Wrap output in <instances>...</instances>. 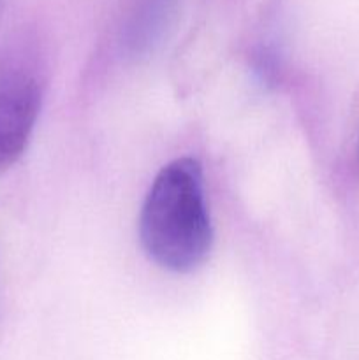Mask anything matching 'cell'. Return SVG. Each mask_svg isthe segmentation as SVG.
I'll use <instances>...</instances> for the list:
<instances>
[{
  "label": "cell",
  "mask_w": 359,
  "mask_h": 360,
  "mask_svg": "<svg viewBox=\"0 0 359 360\" xmlns=\"http://www.w3.org/2000/svg\"><path fill=\"white\" fill-rule=\"evenodd\" d=\"M139 238L146 255L172 273H190L208 259L213 229L199 162L183 157L160 169L141 210Z\"/></svg>",
  "instance_id": "cell-1"
},
{
  "label": "cell",
  "mask_w": 359,
  "mask_h": 360,
  "mask_svg": "<svg viewBox=\"0 0 359 360\" xmlns=\"http://www.w3.org/2000/svg\"><path fill=\"white\" fill-rule=\"evenodd\" d=\"M42 90L34 76L13 74L0 81V172L25 153L41 111Z\"/></svg>",
  "instance_id": "cell-2"
}]
</instances>
